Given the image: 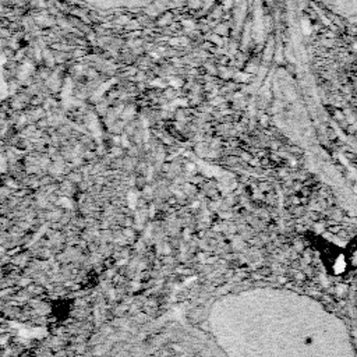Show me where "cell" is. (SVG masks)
Wrapping results in <instances>:
<instances>
[{"mask_svg": "<svg viewBox=\"0 0 357 357\" xmlns=\"http://www.w3.org/2000/svg\"><path fill=\"white\" fill-rule=\"evenodd\" d=\"M322 6L337 20L346 24H357V0H319Z\"/></svg>", "mask_w": 357, "mask_h": 357, "instance_id": "6da1fadb", "label": "cell"}]
</instances>
